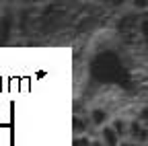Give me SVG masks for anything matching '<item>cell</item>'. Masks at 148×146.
<instances>
[{
    "mask_svg": "<svg viewBox=\"0 0 148 146\" xmlns=\"http://www.w3.org/2000/svg\"><path fill=\"white\" fill-rule=\"evenodd\" d=\"M119 146H140V144H138V142H134V140H127V138H125V140H121V144H119Z\"/></svg>",
    "mask_w": 148,
    "mask_h": 146,
    "instance_id": "9c48e42d",
    "label": "cell"
},
{
    "mask_svg": "<svg viewBox=\"0 0 148 146\" xmlns=\"http://www.w3.org/2000/svg\"><path fill=\"white\" fill-rule=\"evenodd\" d=\"M146 146H148V144H146Z\"/></svg>",
    "mask_w": 148,
    "mask_h": 146,
    "instance_id": "30bf717a",
    "label": "cell"
},
{
    "mask_svg": "<svg viewBox=\"0 0 148 146\" xmlns=\"http://www.w3.org/2000/svg\"><path fill=\"white\" fill-rule=\"evenodd\" d=\"M90 127H92V123H90L88 117H84V115H74L72 117V132H74V136H88Z\"/></svg>",
    "mask_w": 148,
    "mask_h": 146,
    "instance_id": "7a4b0ae2",
    "label": "cell"
},
{
    "mask_svg": "<svg viewBox=\"0 0 148 146\" xmlns=\"http://www.w3.org/2000/svg\"><path fill=\"white\" fill-rule=\"evenodd\" d=\"M88 119H90V123L95 127H99V130L111 123V117L107 113V109H103V107H92L90 113H88Z\"/></svg>",
    "mask_w": 148,
    "mask_h": 146,
    "instance_id": "6da1fadb",
    "label": "cell"
},
{
    "mask_svg": "<svg viewBox=\"0 0 148 146\" xmlns=\"http://www.w3.org/2000/svg\"><path fill=\"white\" fill-rule=\"evenodd\" d=\"M134 6H136L138 10H146V8H148V0H136Z\"/></svg>",
    "mask_w": 148,
    "mask_h": 146,
    "instance_id": "ba28073f",
    "label": "cell"
},
{
    "mask_svg": "<svg viewBox=\"0 0 148 146\" xmlns=\"http://www.w3.org/2000/svg\"><path fill=\"white\" fill-rule=\"evenodd\" d=\"M138 119L144 123V127H148V105H142L138 111Z\"/></svg>",
    "mask_w": 148,
    "mask_h": 146,
    "instance_id": "52a82bcc",
    "label": "cell"
},
{
    "mask_svg": "<svg viewBox=\"0 0 148 146\" xmlns=\"http://www.w3.org/2000/svg\"><path fill=\"white\" fill-rule=\"evenodd\" d=\"M109 125L117 132V136H119V138H123V140H125V136H127V132H130V119H125V117H113Z\"/></svg>",
    "mask_w": 148,
    "mask_h": 146,
    "instance_id": "277c9868",
    "label": "cell"
},
{
    "mask_svg": "<svg viewBox=\"0 0 148 146\" xmlns=\"http://www.w3.org/2000/svg\"><path fill=\"white\" fill-rule=\"evenodd\" d=\"M92 144V136H74L72 146H90Z\"/></svg>",
    "mask_w": 148,
    "mask_h": 146,
    "instance_id": "8992f818",
    "label": "cell"
},
{
    "mask_svg": "<svg viewBox=\"0 0 148 146\" xmlns=\"http://www.w3.org/2000/svg\"><path fill=\"white\" fill-rule=\"evenodd\" d=\"M142 130H144V123L138 119V117H134V119H130V132H127V136L132 138V140H136L140 134H142Z\"/></svg>",
    "mask_w": 148,
    "mask_h": 146,
    "instance_id": "5b68a950",
    "label": "cell"
},
{
    "mask_svg": "<svg viewBox=\"0 0 148 146\" xmlns=\"http://www.w3.org/2000/svg\"><path fill=\"white\" fill-rule=\"evenodd\" d=\"M99 138L103 140V144H105V146H119V144H121V140H123V138H119V136H117V132H115L111 125L101 127V130H99Z\"/></svg>",
    "mask_w": 148,
    "mask_h": 146,
    "instance_id": "3957f363",
    "label": "cell"
}]
</instances>
